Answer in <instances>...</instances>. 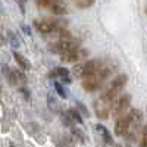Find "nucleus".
<instances>
[{
	"instance_id": "a878e982",
	"label": "nucleus",
	"mask_w": 147,
	"mask_h": 147,
	"mask_svg": "<svg viewBox=\"0 0 147 147\" xmlns=\"http://www.w3.org/2000/svg\"><path fill=\"white\" fill-rule=\"evenodd\" d=\"M0 43H5V40L2 38V37H0Z\"/></svg>"
},
{
	"instance_id": "2eb2a0df",
	"label": "nucleus",
	"mask_w": 147,
	"mask_h": 147,
	"mask_svg": "<svg viewBox=\"0 0 147 147\" xmlns=\"http://www.w3.org/2000/svg\"><path fill=\"white\" fill-rule=\"evenodd\" d=\"M75 109L78 110V112L81 113V116H84V118H88L90 116V112H88V109L85 107V105L82 103V102H75Z\"/></svg>"
},
{
	"instance_id": "9b49d317",
	"label": "nucleus",
	"mask_w": 147,
	"mask_h": 147,
	"mask_svg": "<svg viewBox=\"0 0 147 147\" xmlns=\"http://www.w3.org/2000/svg\"><path fill=\"white\" fill-rule=\"evenodd\" d=\"M94 110H96V115L99 119H109V115H110V106L106 105L105 102H102L100 99H97L94 102Z\"/></svg>"
},
{
	"instance_id": "f3484780",
	"label": "nucleus",
	"mask_w": 147,
	"mask_h": 147,
	"mask_svg": "<svg viewBox=\"0 0 147 147\" xmlns=\"http://www.w3.org/2000/svg\"><path fill=\"white\" fill-rule=\"evenodd\" d=\"M66 112L71 115V118L75 121V122H78V124H82V118H81V113L78 112L77 109H69V110H66Z\"/></svg>"
},
{
	"instance_id": "423d86ee",
	"label": "nucleus",
	"mask_w": 147,
	"mask_h": 147,
	"mask_svg": "<svg viewBox=\"0 0 147 147\" xmlns=\"http://www.w3.org/2000/svg\"><path fill=\"white\" fill-rule=\"evenodd\" d=\"M131 106V94H122L118 97V100L112 105V109H110V113H112L113 118H121L124 116L125 112L129 109Z\"/></svg>"
},
{
	"instance_id": "cd10ccee",
	"label": "nucleus",
	"mask_w": 147,
	"mask_h": 147,
	"mask_svg": "<svg viewBox=\"0 0 147 147\" xmlns=\"http://www.w3.org/2000/svg\"><path fill=\"white\" fill-rule=\"evenodd\" d=\"M116 147H122V146H121V144H116Z\"/></svg>"
},
{
	"instance_id": "39448f33",
	"label": "nucleus",
	"mask_w": 147,
	"mask_h": 147,
	"mask_svg": "<svg viewBox=\"0 0 147 147\" xmlns=\"http://www.w3.org/2000/svg\"><path fill=\"white\" fill-rule=\"evenodd\" d=\"M50 52L53 53H59L60 56L62 55H66V53H71V52H75V50H80V41L77 40H59L56 43H52L49 46Z\"/></svg>"
},
{
	"instance_id": "4468645a",
	"label": "nucleus",
	"mask_w": 147,
	"mask_h": 147,
	"mask_svg": "<svg viewBox=\"0 0 147 147\" xmlns=\"http://www.w3.org/2000/svg\"><path fill=\"white\" fill-rule=\"evenodd\" d=\"M96 129L99 131L102 136H103V140L107 143V144H113V138H112V134L109 132V129L106 128V127H103V125H100V124H97L96 125Z\"/></svg>"
},
{
	"instance_id": "412c9836",
	"label": "nucleus",
	"mask_w": 147,
	"mask_h": 147,
	"mask_svg": "<svg viewBox=\"0 0 147 147\" xmlns=\"http://www.w3.org/2000/svg\"><path fill=\"white\" fill-rule=\"evenodd\" d=\"M7 34H9V40H10L12 46H13L15 49H16V47H19V41H18V38H16V37H15V34L12 32V31H9Z\"/></svg>"
},
{
	"instance_id": "b1692460",
	"label": "nucleus",
	"mask_w": 147,
	"mask_h": 147,
	"mask_svg": "<svg viewBox=\"0 0 147 147\" xmlns=\"http://www.w3.org/2000/svg\"><path fill=\"white\" fill-rule=\"evenodd\" d=\"M62 82L68 85V84H71V78H69V77H66V78H62Z\"/></svg>"
},
{
	"instance_id": "1a4fd4ad",
	"label": "nucleus",
	"mask_w": 147,
	"mask_h": 147,
	"mask_svg": "<svg viewBox=\"0 0 147 147\" xmlns=\"http://www.w3.org/2000/svg\"><path fill=\"white\" fill-rule=\"evenodd\" d=\"M3 69H5V75L7 77V81H9L10 85H16L18 82H25V81H27L25 75H24L21 71L12 69V68H9V66H3Z\"/></svg>"
},
{
	"instance_id": "20e7f679",
	"label": "nucleus",
	"mask_w": 147,
	"mask_h": 147,
	"mask_svg": "<svg viewBox=\"0 0 147 147\" xmlns=\"http://www.w3.org/2000/svg\"><path fill=\"white\" fill-rule=\"evenodd\" d=\"M34 27L35 30L41 32V34H50V32H60L66 30L68 27V21H62V19H37L34 21Z\"/></svg>"
},
{
	"instance_id": "4be33fe9",
	"label": "nucleus",
	"mask_w": 147,
	"mask_h": 147,
	"mask_svg": "<svg viewBox=\"0 0 147 147\" xmlns=\"http://www.w3.org/2000/svg\"><path fill=\"white\" fill-rule=\"evenodd\" d=\"M72 132L75 134V136H77V137H78L81 141H85V136H84V134H82L80 129H77V128H72Z\"/></svg>"
},
{
	"instance_id": "6e6552de",
	"label": "nucleus",
	"mask_w": 147,
	"mask_h": 147,
	"mask_svg": "<svg viewBox=\"0 0 147 147\" xmlns=\"http://www.w3.org/2000/svg\"><path fill=\"white\" fill-rule=\"evenodd\" d=\"M37 6L49 9L53 15H65V13H68V7L62 2H37Z\"/></svg>"
},
{
	"instance_id": "bb28decb",
	"label": "nucleus",
	"mask_w": 147,
	"mask_h": 147,
	"mask_svg": "<svg viewBox=\"0 0 147 147\" xmlns=\"http://www.w3.org/2000/svg\"><path fill=\"white\" fill-rule=\"evenodd\" d=\"M144 10H146V15H147V5H146V7H144Z\"/></svg>"
},
{
	"instance_id": "6ab92c4d",
	"label": "nucleus",
	"mask_w": 147,
	"mask_h": 147,
	"mask_svg": "<svg viewBox=\"0 0 147 147\" xmlns=\"http://www.w3.org/2000/svg\"><path fill=\"white\" fill-rule=\"evenodd\" d=\"M62 122L66 125V127H71V128H74V121L72 118H71V115L68 113V112H65V113H62Z\"/></svg>"
},
{
	"instance_id": "f257e3e1",
	"label": "nucleus",
	"mask_w": 147,
	"mask_h": 147,
	"mask_svg": "<svg viewBox=\"0 0 147 147\" xmlns=\"http://www.w3.org/2000/svg\"><path fill=\"white\" fill-rule=\"evenodd\" d=\"M127 82H128V75H127V74H119L118 77H115L112 80L109 88L100 96V100L105 102L106 105H109L110 109H112V105L118 100V97L122 93V90L125 88Z\"/></svg>"
},
{
	"instance_id": "a211bd4d",
	"label": "nucleus",
	"mask_w": 147,
	"mask_h": 147,
	"mask_svg": "<svg viewBox=\"0 0 147 147\" xmlns=\"http://www.w3.org/2000/svg\"><path fill=\"white\" fill-rule=\"evenodd\" d=\"M93 5H94L93 0H77L75 2V6L80 7V9H87V7H90Z\"/></svg>"
},
{
	"instance_id": "dca6fc26",
	"label": "nucleus",
	"mask_w": 147,
	"mask_h": 147,
	"mask_svg": "<svg viewBox=\"0 0 147 147\" xmlns=\"http://www.w3.org/2000/svg\"><path fill=\"white\" fill-rule=\"evenodd\" d=\"M53 85H55V90H56V93H57L60 97H63V99H66V97H68V91L63 88V85L60 84V82H53Z\"/></svg>"
},
{
	"instance_id": "393cba45",
	"label": "nucleus",
	"mask_w": 147,
	"mask_h": 147,
	"mask_svg": "<svg viewBox=\"0 0 147 147\" xmlns=\"http://www.w3.org/2000/svg\"><path fill=\"white\" fill-rule=\"evenodd\" d=\"M22 28H24V31H25V32H27V34H28V35H30V34H31V32H30V30H28V28H27V27H22Z\"/></svg>"
},
{
	"instance_id": "f03ea898",
	"label": "nucleus",
	"mask_w": 147,
	"mask_h": 147,
	"mask_svg": "<svg viewBox=\"0 0 147 147\" xmlns=\"http://www.w3.org/2000/svg\"><path fill=\"white\" fill-rule=\"evenodd\" d=\"M112 72H113V68L110 66L109 63H106L99 72H96L94 75L82 80V88H84L85 91H90V93L97 91V90H99L102 85H103V82H105L110 75H112Z\"/></svg>"
},
{
	"instance_id": "7ed1b4c3",
	"label": "nucleus",
	"mask_w": 147,
	"mask_h": 147,
	"mask_svg": "<svg viewBox=\"0 0 147 147\" xmlns=\"http://www.w3.org/2000/svg\"><path fill=\"white\" fill-rule=\"evenodd\" d=\"M107 62H105V60L102 59H90L87 60V62H84V63H80V65H75L72 69V74H74V77L75 78H88L91 75H94L96 72H99Z\"/></svg>"
},
{
	"instance_id": "5701e85b",
	"label": "nucleus",
	"mask_w": 147,
	"mask_h": 147,
	"mask_svg": "<svg viewBox=\"0 0 147 147\" xmlns=\"http://www.w3.org/2000/svg\"><path fill=\"white\" fill-rule=\"evenodd\" d=\"M19 90H21V93L24 94V97H25V99L28 100V99H30V93L27 91V88H24V87H22V88H19Z\"/></svg>"
},
{
	"instance_id": "f8f14e48",
	"label": "nucleus",
	"mask_w": 147,
	"mask_h": 147,
	"mask_svg": "<svg viewBox=\"0 0 147 147\" xmlns=\"http://www.w3.org/2000/svg\"><path fill=\"white\" fill-rule=\"evenodd\" d=\"M13 57L16 60V63L21 66V69H24V71H30L31 69V63H30V60H27L25 56H22L18 52H13Z\"/></svg>"
},
{
	"instance_id": "0eeeda50",
	"label": "nucleus",
	"mask_w": 147,
	"mask_h": 147,
	"mask_svg": "<svg viewBox=\"0 0 147 147\" xmlns=\"http://www.w3.org/2000/svg\"><path fill=\"white\" fill-rule=\"evenodd\" d=\"M131 125H132V121H131V115L128 112L127 115L116 119V122H115V134L118 137H127L129 134V131H131Z\"/></svg>"
},
{
	"instance_id": "ddd939ff",
	"label": "nucleus",
	"mask_w": 147,
	"mask_h": 147,
	"mask_svg": "<svg viewBox=\"0 0 147 147\" xmlns=\"http://www.w3.org/2000/svg\"><path fill=\"white\" fill-rule=\"evenodd\" d=\"M57 77H60V78L69 77V71L66 68L59 66V68H55V69H52L50 72H49V78H57Z\"/></svg>"
},
{
	"instance_id": "aec40b11",
	"label": "nucleus",
	"mask_w": 147,
	"mask_h": 147,
	"mask_svg": "<svg viewBox=\"0 0 147 147\" xmlns=\"http://www.w3.org/2000/svg\"><path fill=\"white\" fill-rule=\"evenodd\" d=\"M141 147H147V125L143 127L141 129V141H140Z\"/></svg>"
},
{
	"instance_id": "9d476101",
	"label": "nucleus",
	"mask_w": 147,
	"mask_h": 147,
	"mask_svg": "<svg viewBox=\"0 0 147 147\" xmlns=\"http://www.w3.org/2000/svg\"><path fill=\"white\" fill-rule=\"evenodd\" d=\"M87 56H88V52L84 50V49H80V50L62 55V56H60V60L65 62V63H75V62H80L81 59H85Z\"/></svg>"
}]
</instances>
